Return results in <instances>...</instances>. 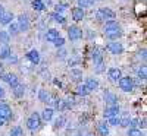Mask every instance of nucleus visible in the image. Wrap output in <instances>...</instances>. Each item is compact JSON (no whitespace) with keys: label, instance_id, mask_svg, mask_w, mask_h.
I'll return each mask as SVG.
<instances>
[{"label":"nucleus","instance_id":"f257e3e1","mask_svg":"<svg viewBox=\"0 0 147 136\" xmlns=\"http://www.w3.org/2000/svg\"><path fill=\"white\" fill-rule=\"evenodd\" d=\"M96 19L97 21H113L115 19V12L110 10L109 7H100L96 12Z\"/></svg>","mask_w":147,"mask_h":136},{"label":"nucleus","instance_id":"f03ea898","mask_svg":"<svg viewBox=\"0 0 147 136\" xmlns=\"http://www.w3.org/2000/svg\"><path fill=\"white\" fill-rule=\"evenodd\" d=\"M40 125H41V117L38 113H32L27 120V127L30 130H37L40 127Z\"/></svg>","mask_w":147,"mask_h":136},{"label":"nucleus","instance_id":"7ed1b4c3","mask_svg":"<svg viewBox=\"0 0 147 136\" xmlns=\"http://www.w3.org/2000/svg\"><path fill=\"white\" fill-rule=\"evenodd\" d=\"M118 82H119V88L124 91V92H131V91L134 89V81H132V78H129V76L121 78Z\"/></svg>","mask_w":147,"mask_h":136},{"label":"nucleus","instance_id":"20e7f679","mask_svg":"<svg viewBox=\"0 0 147 136\" xmlns=\"http://www.w3.org/2000/svg\"><path fill=\"white\" fill-rule=\"evenodd\" d=\"M68 37L71 41H78L82 38V29L77 25H72L68 28Z\"/></svg>","mask_w":147,"mask_h":136},{"label":"nucleus","instance_id":"39448f33","mask_svg":"<svg viewBox=\"0 0 147 136\" xmlns=\"http://www.w3.org/2000/svg\"><path fill=\"white\" fill-rule=\"evenodd\" d=\"M106 50H107L110 54L118 56V54L124 53V45H122L121 43H118V41H112V43H109V44L106 45Z\"/></svg>","mask_w":147,"mask_h":136},{"label":"nucleus","instance_id":"423d86ee","mask_svg":"<svg viewBox=\"0 0 147 136\" xmlns=\"http://www.w3.org/2000/svg\"><path fill=\"white\" fill-rule=\"evenodd\" d=\"M18 27H19V31H28L30 29V27H31V23H30V19H28V16L27 15H19L18 16Z\"/></svg>","mask_w":147,"mask_h":136},{"label":"nucleus","instance_id":"0eeeda50","mask_svg":"<svg viewBox=\"0 0 147 136\" xmlns=\"http://www.w3.org/2000/svg\"><path fill=\"white\" fill-rule=\"evenodd\" d=\"M107 76H109V79L112 81V82H118L122 78V72L118 67H110L109 72H107Z\"/></svg>","mask_w":147,"mask_h":136},{"label":"nucleus","instance_id":"6e6552de","mask_svg":"<svg viewBox=\"0 0 147 136\" xmlns=\"http://www.w3.org/2000/svg\"><path fill=\"white\" fill-rule=\"evenodd\" d=\"M2 79H3L6 83H9L12 88H15V86L18 85V78H16V75H13V73H3Z\"/></svg>","mask_w":147,"mask_h":136},{"label":"nucleus","instance_id":"1a4fd4ad","mask_svg":"<svg viewBox=\"0 0 147 136\" xmlns=\"http://www.w3.org/2000/svg\"><path fill=\"white\" fill-rule=\"evenodd\" d=\"M103 116H105V119H110V117L119 116V107L118 105H109V107H106Z\"/></svg>","mask_w":147,"mask_h":136},{"label":"nucleus","instance_id":"9d476101","mask_svg":"<svg viewBox=\"0 0 147 136\" xmlns=\"http://www.w3.org/2000/svg\"><path fill=\"white\" fill-rule=\"evenodd\" d=\"M121 28H119V23L113 19V21H107L106 23H105V27H103V31H105V34H107V32H112V31H119Z\"/></svg>","mask_w":147,"mask_h":136},{"label":"nucleus","instance_id":"9b49d317","mask_svg":"<svg viewBox=\"0 0 147 136\" xmlns=\"http://www.w3.org/2000/svg\"><path fill=\"white\" fill-rule=\"evenodd\" d=\"M0 116L5 117L7 121L12 119V110H10V107H9L7 104H5V103H0Z\"/></svg>","mask_w":147,"mask_h":136},{"label":"nucleus","instance_id":"f8f14e48","mask_svg":"<svg viewBox=\"0 0 147 136\" xmlns=\"http://www.w3.org/2000/svg\"><path fill=\"white\" fill-rule=\"evenodd\" d=\"M91 59L94 61V66H99L103 63V56H102V51L99 50V48H94L93 53H91Z\"/></svg>","mask_w":147,"mask_h":136},{"label":"nucleus","instance_id":"ddd939ff","mask_svg":"<svg viewBox=\"0 0 147 136\" xmlns=\"http://www.w3.org/2000/svg\"><path fill=\"white\" fill-rule=\"evenodd\" d=\"M84 16H85L84 9H81V7H74V9H72V18H74V21L80 22V21L84 19Z\"/></svg>","mask_w":147,"mask_h":136},{"label":"nucleus","instance_id":"4468645a","mask_svg":"<svg viewBox=\"0 0 147 136\" xmlns=\"http://www.w3.org/2000/svg\"><path fill=\"white\" fill-rule=\"evenodd\" d=\"M105 101L107 103V107H109V105H118V98H116V95L112 94V92H109V91L105 92Z\"/></svg>","mask_w":147,"mask_h":136},{"label":"nucleus","instance_id":"2eb2a0df","mask_svg":"<svg viewBox=\"0 0 147 136\" xmlns=\"http://www.w3.org/2000/svg\"><path fill=\"white\" fill-rule=\"evenodd\" d=\"M27 59L31 61L32 65H38L40 63V53L37 51V50H31V51H28Z\"/></svg>","mask_w":147,"mask_h":136},{"label":"nucleus","instance_id":"dca6fc26","mask_svg":"<svg viewBox=\"0 0 147 136\" xmlns=\"http://www.w3.org/2000/svg\"><path fill=\"white\" fill-rule=\"evenodd\" d=\"M59 31L57 29H55V28H50V29H47V32H46V40L47 41H50V43H53L56 38H59Z\"/></svg>","mask_w":147,"mask_h":136},{"label":"nucleus","instance_id":"f3484780","mask_svg":"<svg viewBox=\"0 0 147 136\" xmlns=\"http://www.w3.org/2000/svg\"><path fill=\"white\" fill-rule=\"evenodd\" d=\"M85 86L88 88V91H96L97 88H99V81L94 79V78H87V81H85Z\"/></svg>","mask_w":147,"mask_h":136},{"label":"nucleus","instance_id":"a211bd4d","mask_svg":"<svg viewBox=\"0 0 147 136\" xmlns=\"http://www.w3.org/2000/svg\"><path fill=\"white\" fill-rule=\"evenodd\" d=\"M12 19H13V13L12 12H5L3 16L0 18V25H9Z\"/></svg>","mask_w":147,"mask_h":136},{"label":"nucleus","instance_id":"6ab92c4d","mask_svg":"<svg viewBox=\"0 0 147 136\" xmlns=\"http://www.w3.org/2000/svg\"><path fill=\"white\" fill-rule=\"evenodd\" d=\"M10 54H12V51H10L9 45H3L0 48V60H7L10 57Z\"/></svg>","mask_w":147,"mask_h":136},{"label":"nucleus","instance_id":"aec40b11","mask_svg":"<svg viewBox=\"0 0 147 136\" xmlns=\"http://www.w3.org/2000/svg\"><path fill=\"white\" fill-rule=\"evenodd\" d=\"M38 98L41 103H50V94H49L46 89H40L38 91Z\"/></svg>","mask_w":147,"mask_h":136},{"label":"nucleus","instance_id":"412c9836","mask_svg":"<svg viewBox=\"0 0 147 136\" xmlns=\"http://www.w3.org/2000/svg\"><path fill=\"white\" fill-rule=\"evenodd\" d=\"M24 94H25V86L18 83L15 88H13V95H15L16 98H21V97H24Z\"/></svg>","mask_w":147,"mask_h":136},{"label":"nucleus","instance_id":"4be33fe9","mask_svg":"<svg viewBox=\"0 0 147 136\" xmlns=\"http://www.w3.org/2000/svg\"><path fill=\"white\" fill-rule=\"evenodd\" d=\"M105 35H106V38H109L110 41H118V38H121L122 32H121V29H119V31H112V32H107V34H105Z\"/></svg>","mask_w":147,"mask_h":136},{"label":"nucleus","instance_id":"5701e85b","mask_svg":"<svg viewBox=\"0 0 147 136\" xmlns=\"http://www.w3.org/2000/svg\"><path fill=\"white\" fill-rule=\"evenodd\" d=\"M40 117H41L44 121H50V120L53 119V108H46Z\"/></svg>","mask_w":147,"mask_h":136},{"label":"nucleus","instance_id":"b1692460","mask_svg":"<svg viewBox=\"0 0 147 136\" xmlns=\"http://www.w3.org/2000/svg\"><path fill=\"white\" fill-rule=\"evenodd\" d=\"M65 123H66V117H65V116H59V117L55 120L53 127H55V129H62V127L65 126Z\"/></svg>","mask_w":147,"mask_h":136},{"label":"nucleus","instance_id":"393cba45","mask_svg":"<svg viewBox=\"0 0 147 136\" xmlns=\"http://www.w3.org/2000/svg\"><path fill=\"white\" fill-rule=\"evenodd\" d=\"M21 31H19V27H18V23L16 22H10L9 23V31H7V34L9 35H18Z\"/></svg>","mask_w":147,"mask_h":136},{"label":"nucleus","instance_id":"a878e982","mask_svg":"<svg viewBox=\"0 0 147 136\" xmlns=\"http://www.w3.org/2000/svg\"><path fill=\"white\" fill-rule=\"evenodd\" d=\"M77 92H78V95H81V97H87V95L90 94V91H88L87 86H85V83H80V85L77 86Z\"/></svg>","mask_w":147,"mask_h":136},{"label":"nucleus","instance_id":"bb28decb","mask_svg":"<svg viewBox=\"0 0 147 136\" xmlns=\"http://www.w3.org/2000/svg\"><path fill=\"white\" fill-rule=\"evenodd\" d=\"M10 41V35L7 34V31H0V44L7 45Z\"/></svg>","mask_w":147,"mask_h":136},{"label":"nucleus","instance_id":"cd10ccee","mask_svg":"<svg viewBox=\"0 0 147 136\" xmlns=\"http://www.w3.org/2000/svg\"><path fill=\"white\" fill-rule=\"evenodd\" d=\"M99 133L102 136H109V125L107 123H105V121L99 123Z\"/></svg>","mask_w":147,"mask_h":136},{"label":"nucleus","instance_id":"c85d7f7f","mask_svg":"<svg viewBox=\"0 0 147 136\" xmlns=\"http://www.w3.org/2000/svg\"><path fill=\"white\" fill-rule=\"evenodd\" d=\"M31 5H32V9L37 10V12H43L46 9V6H44V3L41 2V0H32Z\"/></svg>","mask_w":147,"mask_h":136},{"label":"nucleus","instance_id":"c756f323","mask_svg":"<svg viewBox=\"0 0 147 136\" xmlns=\"http://www.w3.org/2000/svg\"><path fill=\"white\" fill-rule=\"evenodd\" d=\"M77 3H78V7L84 9V7H91L96 3V0H77Z\"/></svg>","mask_w":147,"mask_h":136},{"label":"nucleus","instance_id":"7c9ffc66","mask_svg":"<svg viewBox=\"0 0 147 136\" xmlns=\"http://www.w3.org/2000/svg\"><path fill=\"white\" fill-rule=\"evenodd\" d=\"M53 104H55V108L56 110H59V111H63L65 108H66V105H65V100H60V98H56L55 101H52Z\"/></svg>","mask_w":147,"mask_h":136},{"label":"nucleus","instance_id":"2f4dec72","mask_svg":"<svg viewBox=\"0 0 147 136\" xmlns=\"http://www.w3.org/2000/svg\"><path fill=\"white\" fill-rule=\"evenodd\" d=\"M129 116L128 114H124L122 117H119V126H122V127H128L129 126Z\"/></svg>","mask_w":147,"mask_h":136},{"label":"nucleus","instance_id":"473e14b6","mask_svg":"<svg viewBox=\"0 0 147 136\" xmlns=\"http://www.w3.org/2000/svg\"><path fill=\"white\" fill-rule=\"evenodd\" d=\"M50 16H52V19H53L55 22H57V23H65V22H66V18H65L63 15H60V13H52Z\"/></svg>","mask_w":147,"mask_h":136},{"label":"nucleus","instance_id":"72a5a7b5","mask_svg":"<svg viewBox=\"0 0 147 136\" xmlns=\"http://www.w3.org/2000/svg\"><path fill=\"white\" fill-rule=\"evenodd\" d=\"M138 78H140V81H146V78H147V70H146V67L143 66L141 69H138Z\"/></svg>","mask_w":147,"mask_h":136},{"label":"nucleus","instance_id":"f704fd0d","mask_svg":"<svg viewBox=\"0 0 147 136\" xmlns=\"http://www.w3.org/2000/svg\"><path fill=\"white\" fill-rule=\"evenodd\" d=\"M127 135H128V136H143V132H141L140 129H132V127H131Z\"/></svg>","mask_w":147,"mask_h":136},{"label":"nucleus","instance_id":"c9c22d12","mask_svg":"<svg viewBox=\"0 0 147 136\" xmlns=\"http://www.w3.org/2000/svg\"><path fill=\"white\" fill-rule=\"evenodd\" d=\"M10 136H22V129L19 126L13 127V129L10 130Z\"/></svg>","mask_w":147,"mask_h":136},{"label":"nucleus","instance_id":"e433bc0d","mask_svg":"<svg viewBox=\"0 0 147 136\" xmlns=\"http://www.w3.org/2000/svg\"><path fill=\"white\" fill-rule=\"evenodd\" d=\"M107 120H109V125H110V126H118V125H119V116L110 117V119H107Z\"/></svg>","mask_w":147,"mask_h":136},{"label":"nucleus","instance_id":"4c0bfd02","mask_svg":"<svg viewBox=\"0 0 147 136\" xmlns=\"http://www.w3.org/2000/svg\"><path fill=\"white\" fill-rule=\"evenodd\" d=\"M66 9V5H56L55 6V13H60L62 15V12Z\"/></svg>","mask_w":147,"mask_h":136},{"label":"nucleus","instance_id":"58836bf2","mask_svg":"<svg viewBox=\"0 0 147 136\" xmlns=\"http://www.w3.org/2000/svg\"><path fill=\"white\" fill-rule=\"evenodd\" d=\"M53 44H55L56 47H63V44H65V40L62 38V37H59V38H56V40L53 41Z\"/></svg>","mask_w":147,"mask_h":136},{"label":"nucleus","instance_id":"ea45409f","mask_svg":"<svg viewBox=\"0 0 147 136\" xmlns=\"http://www.w3.org/2000/svg\"><path fill=\"white\" fill-rule=\"evenodd\" d=\"M71 73H72L74 76H77L75 79H80V78L82 76V72H81V70H78V69H72V70H71Z\"/></svg>","mask_w":147,"mask_h":136},{"label":"nucleus","instance_id":"a19ab883","mask_svg":"<svg viewBox=\"0 0 147 136\" xmlns=\"http://www.w3.org/2000/svg\"><path fill=\"white\" fill-rule=\"evenodd\" d=\"M129 126H131L132 129H137V126H138V119H131V120H129Z\"/></svg>","mask_w":147,"mask_h":136},{"label":"nucleus","instance_id":"79ce46f5","mask_svg":"<svg viewBox=\"0 0 147 136\" xmlns=\"http://www.w3.org/2000/svg\"><path fill=\"white\" fill-rule=\"evenodd\" d=\"M138 126H140L141 129H146V119H141V120H138Z\"/></svg>","mask_w":147,"mask_h":136},{"label":"nucleus","instance_id":"37998d69","mask_svg":"<svg viewBox=\"0 0 147 136\" xmlns=\"http://www.w3.org/2000/svg\"><path fill=\"white\" fill-rule=\"evenodd\" d=\"M6 125H7V120H6L5 117L0 116V126H6Z\"/></svg>","mask_w":147,"mask_h":136},{"label":"nucleus","instance_id":"c03bdc74","mask_svg":"<svg viewBox=\"0 0 147 136\" xmlns=\"http://www.w3.org/2000/svg\"><path fill=\"white\" fill-rule=\"evenodd\" d=\"M140 57H143V60H146V48H143L140 51Z\"/></svg>","mask_w":147,"mask_h":136},{"label":"nucleus","instance_id":"a18cd8bd","mask_svg":"<svg viewBox=\"0 0 147 136\" xmlns=\"http://www.w3.org/2000/svg\"><path fill=\"white\" fill-rule=\"evenodd\" d=\"M3 13H5V7H3V5L0 3V18L3 16Z\"/></svg>","mask_w":147,"mask_h":136},{"label":"nucleus","instance_id":"49530a36","mask_svg":"<svg viewBox=\"0 0 147 136\" xmlns=\"http://www.w3.org/2000/svg\"><path fill=\"white\" fill-rule=\"evenodd\" d=\"M41 2L44 3V6H50L52 5V0H41Z\"/></svg>","mask_w":147,"mask_h":136},{"label":"nucleus","instance_id":"de8ad7c7","mask_svg":"<svg viewBox=\"0 0 147 136\" xmlns=\"http://www.w3.org/2000/svg\"><path fill=\"white\" fill-rule=\"evenodd\" d=\"M5 95V91H3V88H2V86H0V98H2Z\"/></svg>","mask_w":147,"mask_h":136},{"label":"nucleus","instance_id":"09e8293b","mask_svg":"<svg viewBox=\"0 0 147 136\" xmlns=\"http://www.w3.org/2000/svg\"><path fill=\"white\" fill-rule=\"evenodd\" d=\"M0 75H3V66L0 65Z\"/></svg>","mask_w":147,"mask_h":136},{"label":"nucleus","instance_id":"8fccbe9b","mask_svg":"<svg viewBox=\"0 0 147 136\" xmlns=\"http://www.w3.org/2000/svg\"><path fill=\"white\" fill-rule=\"evenodd\" d=\"M88 136H93V135H88Z\"/></svg>","mask_w":147,"mask_h":136}]
</instances>
